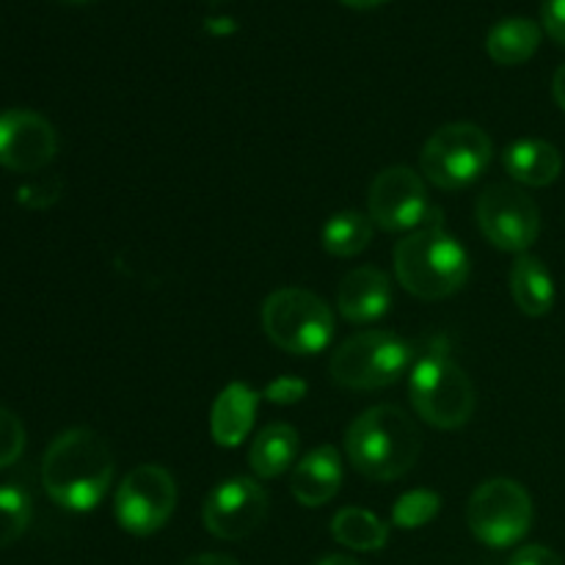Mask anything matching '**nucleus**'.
Segmentation results:
<instances>
[{
    "mask_svg": "<svg viewBox=\"0 0 565 565\" xmlns=\"http://www.w3.org/2000/svg\"><path fill=\"white\" fill-rule=\"evenodd\" d=\"M114 480V452L99 434L70 428L50 441L42 458V483L50 500L86 513L103 502Z\"/></svg>",
    "mask_w": 565,
    "mask_h": 565,
    "instance_id": "1",
    "label": "nucleus"
},
{
    "mask_svg": "<svg viewBox=\"0 0 565 565\" xmlns=\"http://www.w3.org/2000/svg\"><path fill=\"white\" fill-rule=\"evenodd\" d=\"M423 452L417 423L397 406H373L345 430V456L367 480H397L408 475Z\"/></svg>",
    "mask_w": 565,
    "mask_h": 565,
    "instance_id": "2",
    "label": "nucleus"
},
{
    "mask_svg": "<svg viewBox=\"0 0 565 565\" xmlns=\"http://www.w3.org/2000/svg\"><path fill=\"white\" fill-rule=\"evenodd\" d=\"M434 215L428 226L397 241L395 276L406 292L419 301H441L461 290L469 279V254Z\"/></svg>",
    "mask_w": 565,
    "mask_h": 565,
    "instance_id": "3",
    "label": "nucleus"
},
{
    "mask_svg": "<svg viewBox=\"0 0 565 565\" xmlns=\"http://www.w3.org/2000/svg\"><path fill=\"white\" fill-rule=\"evenodd\" d=\"M408 395L419 419L441 430L467 425L478 406L472 381L445 351H428L412 364Z\"/></svg>",
    "mask_w": 565,
    "mask_h": 565,
    "instance_id": "4",
    "label": "nucleus"
},
{
    "mask_svg": "<svg viewBox=\"0 0 565 565\" xmlns=\"http://www.w3.org/2000/svg\"><path fill=\"white\" fill-rule=\"evenodd\" d=\"M414 364L412 342L392 331H359L342 342L329 362V375L342 390H384Z\"/></svg>",
    "mask_w": 565,
    "mask_h": 565,
    "instance_id": "5",
    "label": "nucleus"
},
{
    "mask_svg": "<svg viewBox=\"0 0 565 565\" xmlns=\"http://www.w3.org/2000/svg\"><path fill=\"white\" fill-rule=\"evenodd\" d=\"M263 331L292 356H315L334 337L329 303L303 287H281L263 303Z\"/></svg>",
    "mask_w": 565,
    "mask_h": 565,
    "instance_id": "6",
    "label": "nucleus"
},
{
    "mask_svg": "<svg viewBox=\"0 0 565 565\" xmlns=\"http://www.w3.org/2000/svg\"><path fill=\"white\" fill-rule=\"evenodd\" d=\"M494 143L489 132L472 121H452L439 127L419 152V171L425 180L445 191L467 188L489 169Z\"/></svg>",
    "mask_w": 565,
    "mask_h": 565,
    "instance_id": "7",
    "label": "nucleus"
},
{
    "mask_svg": "<svg viewBox=\"0 0 565 565\" xmlns=\"http://www.w3.org/2000/svg\"><path fill=\"white\" fill-rule=\"evenodd\" d=\"M467 524L475 539L494 550L519 544L533 524V500L527 489L511 478L486 480L467 505Z\"/></svg>",
    "mask_w": 565,
    "mask_h": 565,
    "instance_id": "8",
    "label": "nucleus"
},
{
    "mask_svg": "<svg viewBox=\"0 0 565 565\" xmlns=\"http://www.w3.org/2000/svg\"><path fill=\"white\" fill-rule=\"evenodd\" d=\"M475 218L486 241L500 252L527 254L541 235L539 204L522 188L505 182L483 188L475 204Z\"/></svg>",
    "mask_w": 565,
    "mask_h": 565,
    "instance_id": "9",
    "label": "nucleus"
},
{
    "mask_svg": "<svg viewBox=\"0 0 565 565\" xmlns=\"http://www.w3.org/2000/svg\"><path fill=\"white\" fill-rule=\"evenodd\" d=\"M177 508V483L160 463H141L119 483L114 497L116 522L130 535H152L169 524Z\"/></svg>",
    "mask_w": 565,
    "mask_h": 565,
    "instance_id": "10",
    "label": "nucleus"
},
{
    "mask_svg": "<svg viewBox=\"0 0 565 565\" xmlns=\"http://www.w3.org/2000/svg\"><path fill=\"white\" fill-rule=\"evenodd\" d=\"M428 213V191H425L423 177L408 166H390L370 185L367 215L381 230H419Z\"/></svg>",
    "mask_w": 565,
    "mask_h": 565,
    "instance_id": "11",
    "label": "nucleus"
},
{
    "mask_svg": "<svg viewBox=\"0 0 565 565\" xmlns=\"http://www.w3.org/2000/svg\"><path fill=\"white\" fill-rule=\"evenodd\" d=\"M268 516V494L254 478H230L210 491L202 519L210 535L221 541L248 539Z\"/></svg>",
    "mask_w": 565,
    "mask_h": 565,
    "instance_id": "12",
    "label": "nucleus"
},
{
    "mask_svg": "<svg viewBox=\"0 0 565 565\" xmlns=\"http://www.w3.org/2000/svg\"><path fill=\"white\" fill-rule=\"evenodd\" d=\"M58 154L55 127L36 110L0 114V166L14 174H36Z\"/></svg>",
    "mask_w": 565,
    "mask_h": 565,
    "instance_id": "13",
    "label": "nucleus"
},
{
    "mask_svg": "<svg viewBox=\"0 0 565 565\" xmlns=\"http://www.w3.org/2000/svg\"><path fill=\"white\" fill-rule=\"evenodd\" d=\"M392 303L390 276L373 265H362L345 274L337 290V307L340 315L351 323H373L384 318Z\"/></svg>",
    "mask_w": 565,
    "mask_h": 565,
    "instance_id": "14",
    "label": "nucleus"
},
{
    "mask_svg": "<svg viewBox=\"0 0 565 565\" xmlns=\"http://www.w3.org/2000/svg\"><path fill=\"white\" fill-rule=\"evenodd\" d=\"M342 486V458L337 447L323 445L309 450L296 463L290 478V491L303 508H320L337 497Z\"/></svg>",
    "mask_w": 565,
    "mask_h": 565,
    "instance_id": "15",
    "label": "nucleus"
},
{
    "mask_svg": "<svg viewBox=\"0 0 565 565\" xmlns=\"http://www.w3.org/2000/svg\"><path fill=\"white\" fill-rule=\"evenodd\" d=\"M259 392H254L248 384L226 386L213 403L210 412V436L218 447H241L248 439L254 428V417H257L259 406Z\"/></svg>",
    "mask_w": 565,
    "mask_h": 565,
    "instance_id": "16",
    "label": "nucleus"
},
{
    "mask_svg": "<svg viewBox=\"0 0 565 565\" xmlns=\"http://www.w3.org/2000/svg\"><path fill=\"white\" fill-rule=\"evenodd\" d=\"M502 166L519 185L546 188L561 177L563 154L557 152L555 143L541 141V138H522L505 149Z\"/></svg>",
    "mask_w": 565,
    "mask_h": 565,
    "instance_id": "17",
    "label": "nucleus"
},
{
    "mask_svg": "<svg viewBox=\"0 0 565 565\" xmlns=\"http://www.w3.org/2000/svg\"><path fill=\"white\" fill-rule=\"evenodd\" d=\"M298 450H301V436L292 425L274 423L265 425L248 450V467L254 469L259 480H274L285 475L296 463Z\"/></svg>",
    "mask_w": 565,
    "mask_h": 565,
    "instance_id": "18",
    "label": "nucleus"
},
{
    "mask_svg": "<svg viewBox=\"0 0 565 565\" xmlns=\"http://www.w3.org/2000/svg\"><path fill=\"white\" fill-rule=\"evenodd\" d=\"M511 292L527 318H544L555 307V281L535 254H519L511 265Z\"/></svg>",
    "mask_w": 565,
    "mask_h": 565,
    "instance_id": "19",
    "label": "nucleus"
},
{
    "mask_svg": "<svg viewBox=\"0 0 565 565\" xmlns=\"http://www.w3.org/2000/svg\"><path fill=\"white\" fill-rule=\"evenodd\" d=\"M541 36H544V31H541L539 22L527 20V17H511V20H502L491 28L489 36H486V53L491 55L494 64L519 66L533 58Z\"/></svg>",
    "mask_w": 565,
    "mask_h": 565,
    "instance_id": "20",
    "label": "nucleus"
},
{
    "mask_svg": "<svg viewBox=\"0 0 565 565\" xmlns=\"http://www.w3.org/2000/svg\"><path fill=\"white\" fill-rule=\"evenodd\" d=\"M331 535L345 550L381 552L390 541V524L367 508H342L331 519Z\"/></svg>",
    "mask_w": 565,
    "mask_h": 565,
    "instance_id": "21",
    "label": "nucleus"
},
{
    "mask_svg": "<svg viewBox=\"0 0 565 565\" xmlns=\"http://www.w3.org/2000/svg\"><path fill=\"white\" fill-rule=\"evenodd\" d=\"M320 241L331 257H356L373 241V221L356 210H345V213H337L326 221Z\"/></svg>",
    "mask_w": 565,
    "mask_h": 565,
    "instance_id": "22",
    "label": "nucleus"
},
{
    "mask_svg": "<svg viewBox=\"0 0 565 565\" xmlns=\"http://www.w3.org/2000/svg\"><path fill=\"white\" fill-rule=\"evenodd\" d=\"M33 516L31 497L20 486H0V550L14 544Z\"/></svg>",
    "mask_w": 565,
    "mask_h": 565,
    "instance_id": "23",
    "label": "nucleus"
},
{
    "mask_svg": "<svg viewBox=\"0 0 565 565\" xmlns=\"http://www.w3.org/2000/svg\"><path fill=\"white\" fill-rule=\"evenodd\" d=\"M441 511V497L428 489L406 491L392 508V524L401 530H419L434 522Z\"/></svg>",
    "mask_w": 565,
    "mask_h": 565,
    "instance_id": "24",
    "label": "nucleus"
},
{
    "mask_svg": "<svg viewBox=\"0 0 565 565\" xmlns=\"http://www.w3.org/2000/svg\"><path fill=\"white\" fill-rule=\"evenodd\" d=\"M22 450H25V428L14 412L0 406V469L20 461Z\"/></svg>",
    "mask_w": 565,
    "mask_h": 565,
    "instance_id": "25",
    "label": "nucleus"
},
{
    "mask_svg": "<svg viewBox=\"0 0 565 565\" xmlns=\"http://www.w3.org/2000/svg\"><path fill=\"white\" fill-rule=\"evenodd\" d=\"M61 180L58 177H44L42 182H31V185H22L20 191H17V199H20L25 207H50V204L58 202L61 196Z\"/></svg>",
    "mask_w": 565,
    "mask_h": 565,
    "instance_id": "26",
    "label": "nucleus"
},
{
    "mask_svg": "<svg viewBox=\"0 0 565 565\" xmlns=\"http://www.w3.org/2000/svg\"><path fill=\"white\" fill-rule=\"evenodd\" d=\"M259 397L274 403V406H292V403H301L307 397V381L290 379V375L287 379H276L259 392Z\"/></svg>",
    "mask_w": 565,
    "mask_h": 565,
    "instance_id": "27",
    "label": "nucleus"
},
{
    "mask_svg": "<svg viewBox=\"0 0 565 565\" xmlns=\"http://www.w3.org/2000/svg\"><path fill=\"white\" fill-rule=\"evenodd\" d=\"M541 20H544V31L565 47V0H544Z\"/></svg>",
    "mask_w": 565,
    "mask_h": 565,
    "instance_id": "28",
    "label": "nucleus"
},
{
    "mask_svg": "<svg viewBox=\"0 0 565 565\" xmlns=\"http://www.w3.org/2000/svg\"><path fill=\"white\" fill-rule=\"evenodd\" d=\"M508 565H563V561L550 550V546L533 544V546H522Z\"/></svg>",
    "mask_w": 565,
    "mask_h": 565,
    "instance_id": "29",
    "label": "nucleus"
},
{
    "mask_svg": "<svg viewBox=\"0 0 565 565\" xmlns=\"http://www.w3.org/2000/svg\"><path fill=\"white\" fill-rule=\"evenodd\" d=\"M182 565H241L235 561V557L230 555H215V552H204V555H196V557H188Z\"/></svg>",
    "mask_w": 565,
    "mask_h": 565,
    "instance_id": "30",
    "label": "nucleus"
},
{
    "mask_svg": "<svg viewBox=\"0 0 565 565\" xmlns=\"http://www.w3.org/2000/svg\"><path fill=\"white\" fill-rule=\"evenodd\" d=\"M552 94H555V103L565 110V64L555 72V81H552Z\"/></svg>",
    "mask_w": 565,
    "mask_h": 565,
    "instance_id": "31",
    "label": "nucleus"
},
{
    "mask_svg": "<svg viewBox=\"0 0 565 565\" xmlns=\"http://www.w3.org/2000/svg\"><path fill=\"white\" fill-rule=\"evenodd\" d=\"M340 3L351 6V9H379V6L390 3V0H340Z\"/></svg>",
    "mask_w": 565,
    "mask_h": 565,
    "instance_id": "32",
    "label": "nucleus"
},
{
    "mask_svg": "<svg viewBox=\"0 0 565 565\" xmlns=\"http://www.w3.org/2000/svg\"><path fill=\"white\" fill-rule=\"evenodd\" d=\"M318 565H359V563L348 555H329V557H323Z\"/></svg>",
    "mask_w": 565,
    "mask_h": 565,
    "instance_id": "33",
    "label": "nucleus"
},
{
    "mask_svg": "<svg viewBox=\"0 0 565 565\" xmlns=\"http://www.w3.org/2000/svg\"><path fill=\"white\" fill-rule=\"evenodd\" d=\"M66 3H88V0H66Z\"/></svg>",
    "mask_w": 565,
    "mask_h": 565,
    "instance_id": "34",
    "label": "nucleus"
},
{
    "mask_svg": "<svg viewBox=\"0 0 565 565\" xmlns=\"http://www.w3.org/2000/svg\"><path fill=\"white\" fill-rule=\"evenodd\" d=\"M210 3H221V0H210Z\"/></svg>",
    "mask_w": 565,
    "mask_h": 565,
    "instance_id": "35",
    "label": "nucleus"
}]
</instances>
